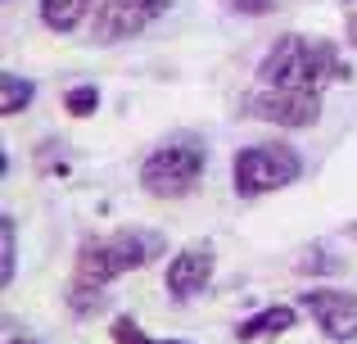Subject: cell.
Wrapping results in <instances>:
<instances>
[{"mask_svg":"<svg viewBox=\"0 0 357 344\" xmlns=\"http://www.w3.org/2000/svg\"><path fill=\"white\" fill-rule=\"evenodd\" d=\"M262 87H307L321 91L326 82H353V63L335 41H307V36H280L258 63Z\"/></svg>","mask_w":357,"mask_h":344,"instance_id":"obj_1","label":"cell"},{"mask_svg":"<svg viewBox=\"0 0 357 344\" xmlns=\"http://www.w3.org/2000/svg\"><path fill=\"white\" fill-rule=\"evenodd\" d=\"M158 249H163V240L149 236V231H118V236L86 240L82 254H77V281L82 285H100V290H105L114 276L145 267Z\"/></svg>","mask_w":357,"mask_h":344,"instance_id":"obj_2","label":"cell"},{"mask_svg":"<svg viewBox=\"0 0 357 344\" xmlns=\"http://www.w3.org/2000/svg\"><path fill=\"white\" fill-rule=\"evenodd\" d=\"M298 172H303V163H298V154L289 145H249L231 163L236 195H244V200H258V195H271L280 186L298 181Z\"/></svg>","mask_w":357,"mask_h":344,"instance_id":"obj_3","label":"cell"},{"mask_svg":"<svg viewBox=\"0 0 357 344\" xmlns=\"http://www.w3.org/2000/svg\"><path fill=\"white\" fill-rule=\"evenodd\" d=\"M204 177V150L199 145H163L140 163V186L158 200L172 195H190Z\"/></svg>","mask_w":357,"mask_h":344,"instance_id":"obj_4","label":"cell"},{"mask_svg":"<svg viewBox=\"0 0 357 344\" xmlns=\"http://www.w3.org/2000/svg\"><path fill=\"white\" fill-rule=\"evenodd\" d=\"M244 109L276 127H312L321 118V96L307 87H258V96L244 100Z\"/></svg>","mask_w":357,"mask_h":344,"instance_id":"obj_5","label":"cell"},{"mask_svg":"<svg viewBox=\"0 0 357 344\" xmlns=\"http://www.w3.org/2000/svg\"><path fill=\"white\" fill-rule=\"evenodd\" d=\"M163 9H167V0H100L96 23H91V41L96 45L127 41V36L145 32Z\"/></svg>","mask_w":357,"mask_h":344,"instance_id":"obj_6","label":"cell"},{"mask_svg":"<svg viewBox=\"0 0 357 344\" xmlns=\"http://www.w3.org/2000/svg\"><path fill=\"white\" fill-rule=\"evenodd\" d=\"M303 313L331 340H353L357 336V294H349V290H307Z\"/></svg>","mask_w":357,"mask_h":344,"instance_id":"obj_7","label":"cell"},{"mask_svg":"<svg viewBox=\"0 0 357 344\" xmlns=\"http://www.w3.org/2000/svg\"><path fill=\"white\" fill-rule=\"evenodd\" d=\"M208 276H213V245H185L181 254L167 263V294L172 299H195V294L208 285Z\"/></svg>","mask_w":357,"mask_h":344,"instance_id":"obj_8","label":"cell"},{"mask_svg":"<svg viewBox=\"0 0 357 344\" xmlns=\"http://www.w3.org/2000/svg\"><path fill=\"white\" fill-rule=\"evenodd\" d=\"M298 322V313L289 308V304H271V308H262L258 317H249V322H240L236 327V340L244 344H258V340H276V336H285L289 327Z\"/></svg>","mask_w":357,"mask_h":344,"instance_id":"obj_9","label":"cell"},{"mask_svg":"<svg viewBox=\"0 0 357 344\" xmlns=\"http://www.w3.org/2000/svg\"><path fill=\"white\" fill-rule=\"evenodd\" d=\"M91 0H41V23L50 32H73V27L86 18Z\"/></svg>","mask_w":357,"mask_h":344,"instance_id":"obj_10","label":"cell"},{"mask_svg":"<svg viewBox=\"0 0 357 344\" xmlns=\"http://www.w3.org/2000/svg\"><path fill=\"white\" fill-rule=\"evenodd\" d=\"M36 96V87L32 82H23V77H14V73H5L0 77V114H18V109H27V100Z\"/></svg>","mask_w":357,"mask_h":344,"instance_id":"obj_11","label":"cell"},{"mask_svg":"<svg viewBox=\"0 0 357 344\" xmlns=\"http://www.w3.org/2000/svg\"><path fill=\"white\" fill-rule=\"evenodd\" d=\"M100 105V87H73L68 96H63V109H68L73 118H91Z\"/></svg>","mask_w":357,"mask_h":344,"instance_id":"obj_12","label":"cell"},{"mask_svg":"<svg viewBox=\"0 0 357 344\" xmlns=\"http://www.w3.org/2000/svg\"><path fill=\"white\" fill-rule=\"evenodd\" d=\"M114 340H118V344H185V340H149L131 317H118V322H114Z\"/></svg>","mask_w":357,"mask_h":344,"instance_id":"obj_13","label":"cell"},{"mask_svg":"<svg viewBox=\"0 0 357 344\" xmlns=\"http://www.w3.org/2000/svg\"><path fill=\"white\" fill-rule=\"evenodd\" d=\"M0 258H5V263H0V281H9V276H14V222H0Z\"/></svg>","mask_w":357,"mask_h":344,"instance_id":"obj_14","label":"cell"},{"mask_svg":"<svg viewBox=\"0 0 357 344\" xmlns=\"http://www.w3.org/2000/svg\"><path fill=\"white\" fill-rule=\"evenodd\" d=\"M236 14H271L276 9V0H227Z\"/></svg>","mask_w":357,"mask_h":344,"instance_id":"obj_15","label":"cell"},{"mask_svg":"<svg viewBox=\"0 0 357 344\" xmlns=\"http://www.w3.org/2000/svg\"><path fill=\"white\" fill-rule=\"evenodd\" d=\"M349 41L357 45V0H349Z\"/></svg>","mask_w":357,"mask_h":344,"instance_id":"obj_16","label":"cell"},{"mask_svg":"<svg viewBox=\"0 0 357 344\" xmlns=\"http://www.w3.org/2000/svg\"><path fill=\"white\" fill-rule=\"evenodd\" d=\"M9 344H32V340H9Z\"/></svg>","mask_w":357,"mask_h":344,"instance_id":"obj_17","label":"cell"},{"mask_svg":"<svg viewBox=\"0 0 357 344\" xmlns=\"http://www.w3.org/2000/svg\"><path fill=\"white\" fill-rule=\"evenodd\" d=\"M353 236H357V227H353Z\"/></svg>","mask_w":357,"mask_h":344,"instance_id":"obj_18","label":"cell"}]
</instances>
